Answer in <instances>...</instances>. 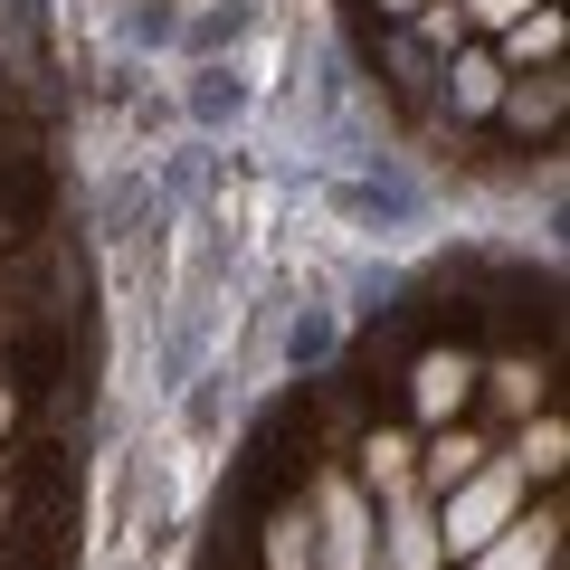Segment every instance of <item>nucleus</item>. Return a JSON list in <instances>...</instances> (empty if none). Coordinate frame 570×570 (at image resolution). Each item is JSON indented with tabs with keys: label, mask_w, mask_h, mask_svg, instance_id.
Segmentation results:
<instances>
[{
	"label": "nucleus",
	"mask_w": 570,
	"mask_h": 570,
	"mask_svg": "<svg viewBox=\"0 0 570 570\" xmlns=\"http://www.w3.org/2000/svg\"><path fill=\"white\" fill-rule=\"evenodd\" d=\"M523 494H532V475L513 466V456H475L448 494H428V504H438V551H448V561H466L475 542H494V532L523 513Z\"/></svg>",
	"instance_id": "obj_1"
},
{
	"label": "nucleus",
	"mask_w": 570,
	"mask_h": 570,
	"mask_svg": "<svg viewBox=\"0 0 570 570\" xmlns=\"http://www.w3.org/2000/svg\"><path fill=\"white\" fill-rule=\"evenodd\" d=\"M305 513H314V570H371V542H381V504L362 494V475L324 466L305 485Z\"/></svg>",
	"instance_id": "obj_2"
},
{
	"label": "nucleus",
	"mask_w": 570,
	"mask_h": 570,
	"mask_svg": "<svg viewBox=\"0 0 570 570\" xmlns=\"http://www.w3.org/2000/svg\"><path fill=\"white\" fill-rule=\"evenodd\" d=\"M371 570H448V551H438V504H428L419 485L381 494V542H371Z\"/></svg>",
	"instance_id": "obj_3"
},
{
	"label": "nucleus",
	"mask_w": 570,
	"mask_h": 570,
	"mask_svg": "<svg viewBox=\"0 0 570 570\" xmlns=\"http://www.w3.org/2000/svg\"><path fill=\"white\" fill-rule=\"evenodd\" d=\"M409 409H419V428H448L475 409V352L466 343H428L419 362H409Z\"/></svg>",
	"instance_id": "obj_4"
},
{
	"label": "nucleus",
	"mask_w": 570,
	"mask_h": 570,
	"mask_svg": "<svg viewBox=\"0 0 570 570\" xmlns=\"http://www.w3.org/2000/svg\"><path fill=\"white\" fill-rule=\"evenodd\" d=\"M456 570H561V504H532L513 513L494 542H475Z\"/></svg>",
	"instance_id": "obj_5"
},
{
	"label": "nucleus",
	"mask_w": 570,
	"mask_h": 570,
	"mask_svg": "<svg viewBox=\"0 0 570 570\" xmlns=\"http://www.w3.org/2000/svg\"><path fill=\"white\" fill-rule=\"evenodd\" d=\"M494 96H504V58H494L485 39H466V48L438 58V105H448L456 124H494Z\"/></svg>",
	"instance_id": "obj_6"
},
{
	"label": "nucleus",
	"mask_w": 570,
	"mask_h": 570,
	"mask_svg": "<svg viewBox=\"0 0 570 570\" xmlns=\"http://www.w3.org/2000/svg\"><path fill=\"white\" fill-rule=\"evenodd\" d=\"M561 115H570V77L561 67H523V77H504V96H494V124L523 134V142H551Z\"/></svg>",
	"instance_id": "obj_7"
},
{
	"label": "nucleus",
	"mask_w": 570,
	"mask_h": 570,
	"mask_svg": "<svg viewBox=\"0 0 570 570\" xmlns=\"http://www.w3.org/2000/svg\"><path fill=\"white\" fill-rule=\"evenodd\" d=\"M542 381H551L542 352H504V362H475V400H494L504 419H532V409H542Z\"/></svg>",
	"instance_id": "obj_8"
},
{
	"label": "nucleus",
	"mask_w": 570,
	"mask_h": 570,
	"mask_svg": "<svg viewBox=\"0 0 570 570\" xmlns=\"http://www.w3.org/2000/svg\"><path fill=\"white\" fill-rule=\"evenodd\" d=\"M475 456H485V438H475L466 419H448V428H428V448H419V466H409V485H419V494H448Z\"/></svg>",
	"instance_id": "obj_9"
},
{
	"label": "nucleus",
	"mask_w": 570,
	"mask_h": 570,
	"mask_svg": "<svg viewBox=\"0 0 570 570\" xmlns=\"http://www.w3.org/2000/svg\"><path fill=\"white\" fill-rule=\"evenodd\" d=\"M494 58H504V77H523V67H561V0H542V10H523L513 29H494Z\"/></svg>",
	"instance_id": "obj_10"
},
{
	"label": "nucleus",
	"mask_w": 570,
	"mask_h": 570,
	"mask_svg": "<svg viewBox=\"0 0 570 570\" xmlns=\"http://www.w3.org/2000/svg\"><path fill=\"white\" fill-rule=\"evenodd\" d=\"M181 105H190V124L219 134V124L247 115V77H238V67H219V58H200V67H190V86H181Z\"/></svg>",
	"instance_id": "obj_11"
},
{
	"label": "nucleus",
	"mask_w": 570,
	"mask_h": 570,
	"mask_svg": "<svg viewBox=\"0 0 570 570\" xmlns=\"http://www.w3.org/2000/svg\"><path fill=\"white\" fill-rule=\"evenodd\" d=\"M409 466H419V438H409V428H371V438H362V466H352V475H362V494L381 504V494L409 485Z\"/></svg>",
	"instance_id": "obj_12"
},
{
	"label": "nucleus",
	"mask_w": 570,
	"mask_h": 570,
	"mask_svg": "<svg viewBox=\"0 0 570 570\" xmlns=\"http://www.w3.org/2000/svg\"><path fill=\"white\" fill-rule=\"evenodd\" d=\"M257 551H266V570H314V513H305V494L266 513V542Z\"/></svg>",
	"instance_id": "obj_13"
},
{
	"label": "nucleus",
	"mask_w": 570,
	"mask_h": 570,
	"mask_svg": "<svg viewBox=\"0 0 570 570\" xmlns=\"http://www.w3.org/2000/svg\"><path fill=\"white\" fill-rule=\"evenodd\" d=\"M513 466H523V475H542V485L570 466V428L551 419V409H542V419H523V438H513Z\"/></svg>",
	"instance_id": "obj_14"
},
{
	"label": "nucleus",
	"mask_w": 570,
	"mask_h": 570,
	"mask_svg": "<svg viewBox=\"0 0 570 570\" xmlns=\"http://www.w3.org/2000/svg\"><path fill=\"white\" fill-rule=\"evenodd\" d=\"M523 10H542V0H456V20H466V39H475V29L494 39V29H513Z\"/></svg>",
	"instance_id": "obj_15"
},
{
	"label": "nucleus",
	"mask_w": 570,
	"mask_h": 570,
	"mask_svg": "<svg viewBox=\"0 0 570 570\" xmlns=\"http://www.w3.org/2000/svg\"><path fill=\"white\" fill-rule=\"evenodd\" d=\"M285 352H295V362H324V352H333V324H324V314H305V324H295V343H285Z\"/></svg>",
	"instance_id": "obj_16"
},
{
	"label": "nucleus",
	"mask_w": 570,
	"mask_h": 570,
	"mask_svg": "<svg viewBox=\"0 0 570 570\" xmlns=\"http://www.w3.org/2000/svg\"><path fill=\"white\" fill-rule=\"evenodd\" d=\"M10 428H20V381L0 371V438H10Z\"/></svg>",
	"instance_id": "obj_17"
},
{
	"label": "nucleus",
	"mask_w": 570,
	"mask_h": 570,
	"mask_svg": "<svg viewBox=\"0 0 570 570\" xmlns=\"http://www.w3.org/2000/svg\"><path fill=\"white\" fill-rule=\"evenodd\" d=\"M371 10H381L390 29H409V20H419V10H428V0H371Z\"/></svg>",
	"instance_id": "obj_18"
}]
</instances>
